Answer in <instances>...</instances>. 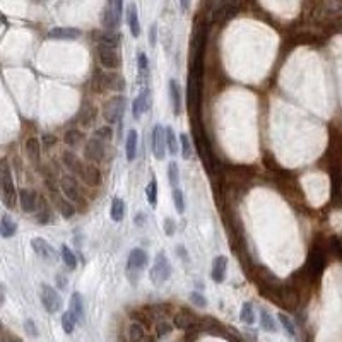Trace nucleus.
<instances>
[{"label": "nucleus", "mask_w": 342, "mask_h": 342, "mask_svg": "<svg viewBox=\"0 0 342 342\" xmlns=\"http://www.w3.org/2000/svg\"><path fill=\"white\" fill-rule=\"evenodd\" d=\"M0 187H2V202L5 207L14 209L17 199H19V192H17L16 185H14L12 171H10L9 165L5 161L2 163V168H0Z\"/></svg>", "instance_id": "1"}, {"label": "nucleus", "mask_w": 342, "mask_h": 342, "mask_svg": "<svg viewBox=\"0 0 342 342\" xmlns=\"http://www.w3.org/2000/svg\"><path fill=\"white\" fill-rule=\"evenodd\" d=\"M125 86L127 83H125L124 76L117 72H101L94 79V89L98 92H122L125 91Z\"/></svg>", "instance_id": "2"}, {"label": "nucleus", "mask_w": 342, "mask_h": 342, "mask_svg": "<svg viewBox=\"0 0 342 342\" xmlns=\"http://www.w3.org/2000/svg\"><path fill=\"white\" fill-rule=\"evenodd\" d=\"M171 277V263L170 258L166 256L165 252H159L154 258L151 270H149V279L154 286H163L166 281Z\"/></svg>", "instance_id": "3"}, {"label": "nucleus", "mask_w": 342, "mask_h": 342, "mask_svg": "<svg viewBox=\"0 0 342 342\" xmlns=\"http://www.w3.org/2000/svg\"><path fill=\"white\" fill-rule=\"evenodd\" d=\"M147 263H149V256H147V254L142 248H133V250L130 252L128 260H127V276L132 284L139 282L140 270L146 269Z\"/></svg>", "instance_id": "4"}, {"label": "nucleus", "mask_w": 342, "mask_h": 342, "mask_svg": "<svg viewBox=\"0 0 342 342\" xmlns=\"http://www.w3.org/2000/svg\"><path fill=\"white\" fill-rule=\"evenodd\" d=\"M40 299H42L43 308L46 310V313L53 315L57 311H60L64 308V299H62L60 293L57 291V288L43 282L40 288Z\"/></svg>", "instance_id": "5"}, {"label": "nucleus", "mask_w": 342, "mask_h": 342, "mask_svg": "<svg viewBox=\"0 0 342 342\" xmlns=\"http://www.w3.org/2000/svg\"><path fill=\"white\" fill-rule=\"evenodd\" d=\"M124 111H125V96L117 94V96H113V98H110L105 105H103V118H105L110 125L118 124V122H122Z\"/></svg>", "instance_id": "6"}, {"label": "nucleus", "mask_w": 342, "mask_h": 342, "mask_svg": "<svg viewBox=\"0 0 342 342\" xmlns=\"http://www.w3.org/2000/svg\"><path fill=\"white\" fill-rule=\"evenodd\" d=\"M151 151L158 161H163L166 156V151H168V146H166V130L159 124H156L151 132Z\"/></svg>", "instance_id": "7"}, {"label": "nucleus", "mask_w": 342, "mask_h": 342, "mask_svg": "<svg viewBox=\"0 0 342 342\" xmlns=\"http://www.w3.org/2000/svg\"><path fill=\"white\" fill-rule=\"evenodd\" d=\"M60 188H62V193L65 195V199L70 200L72 204H77V202H81V200H83L79 181H77V178L74 176V174H65V176H62Z\"/></svg>", "instance_id": "8"}, {"label": "nucleus", "mask_w": 342, "mask_h": 342, "mask_svg": "<svg viewBox=\"0 0 342 342\" xmlns=\"http://www.w3.org/2000/svg\"><path fill=\"white\" fill-rule=\"evenodd\" d=\"M98 58H99V64L108 70L120 69L122 65L120 53L115 48L105 46V44H98Z\"/></svg>", "instance_id": "9"}, {"label": "nucleus", "mask_w": 342, "mask_h": 342, "mask_svg": "<svg viewBox=\"0 0 342 342\" xmlns=\"http://www.w3.org/2000/svg\"><path fill=\"white\" fill-rule=\"evenodd\" d=\"M106 142H103V140L99 139H94L92 137L91 140H87L84 146V156L87 161H91L92 165L94 163H101L103 159H105L106 156V147H105Z\"/></svg>", "instance_id": "10"}, {"label": "nucleus", "mask_w": 342, "mask_h": 342, "mask_svg": "<svg viewBox=\"0 0 342 342\" xmlns=\"http://www.w3.org/2000/svg\"><path fill=\"white\" fill-rule=\"evenodd\" d=\"M149 106H151V91H149V87H142V91L139 92V96H137L132 103L133 118L139 120V118L144 115V111L149 110Z\"/></svg>", "instance_id": "11"}, {"label": "nucleus", "mask_w": 342, "mask_h": 342, "mask_svg": "<svg viewBox=\"0 0 342 342\" xmlns=\"http://www.w3.org/2000/svg\"><path fill=\"white\" fill-rule=\"evenodd\" d=\"M31 248L35 250V254L38 255L40 258H43V260L51 262V260L57 258V254H55L53 247H51L46 240H43V238H33V240H31Z\"/></svg>", "instance_id": "12"}, {"label": "nucleus", "mask_w": 342, "mask_h": 342, "mask_svg": "<svg viewBox=\"0 0 342 342\" xmlns=\"http://www.w3.org/2000/svg\"><path fill=\"white\" fill-rule=\"evenodd\" d=\"M19 204L24 213H35L36 207H38V193L31 190V188H22V190H19Z\"/></svg>", "instance_id": "13"}, {"label": "nucleus", "mask_w": 342, "mask_h": 342, "mask_svg": "<svg viewBox=\"0 0 342 342\" xmlns=\"http://www.w3.org/2000/svg\"><path fill=\"white\" fill-rule=\"evenodd\" d=\"M226 270H228V256L224 255H217L213 260V270H211V276H213V281L221 284L226 279Z\"/></svg>", "instance_id": "14"}, {"label": "nucleus", "mask_w": 342, "mask_h": 342, "mask_svg": "<svg viewBox=\"0 0 342 342\" xmlns=\"http://www.w3.org/2000/svg\"><path fill=\"white\" fill-rule=\"evenodd\" d=\"M62 163L65 165V168H69L70 173L79 174V176L83 178V173H84L86 166L83 165V161H81V159L77 158L74 152H70V151H64V152H62Z\"/></svg>", "instance_id": "15"}, {"label": "nucleus", "mask_w": 342, "mask_h": 342, "mask_svg": "<svg viewBox=\"0 0 342 342\" xmlns=\"http://www.w3.org/2000/svg\"><path fill=\"white\" fill-rule=\"evenodd\" d=\"M24 152L33 165H38L40 158H42V146H40V140L36 139V137H29V139H26L24 140Z\"/></svg>", "instance_id": "16"}, {"label": "nucleus", "mask_w": 342, "mask_h": 342, "mask_svg": "<svg viewBox=\"0 0 342 342\" xmlns=\"http://www.w3.org/2000/svg\"><path fill=\"white\" fill-rule=\"evenodd\" d=\"M323 267H325V258H323V255L318 250L311 252L310 258H308V262H306V270L310 272V276L311 277L320 276Z\"/></svg>", "instance_id": "17"}, {"label": "nucleus", "mask_w": 342, "mask_h": 342, "mask_svg": "<svg viewBox=\"0 0 342 342\" xmlns=\"http://www.w3.org/2000/svg\"><path fill=\"white\" fill-rule=\"evenodd\" d=\"M83 180H84L86 185H89V187H99L103 181V174L96 165H87L84 168Z\"/></svg>", "instance_id": "18"}, {"label": "nucleus", "mask_w": 342, "mask_h": 342, "mask_svg": "<svg viewBox=\"0 0 342 342\" xmlns=\"http://www.w3.org/2000/svg\"><path fill=\"white\" fill-rule=\"evenodd\" d=\"M69 311L74 315V318H76L77 323L84 320V299L79 293H72V295H70Z\"/></svg>", "instance_id": "19"}, {"label": "nucleus", "mask_w": 342, "mask_h": 342, "mask_svg": "<svg viewBox=\"0 0 342 342\" xmlns=\"http://www.w3.org/2000/svg\"><path fill=\"white\" fill-rule=\"evenodd\" d=\"M168 87H170V98H171V106H173V113H174V117H178V115H181V92H180V86H178L176 79H170Z\"/></svg>", "instance_id": "20"}, {"label": "nucleus", "mask_w": 342, "mask_h": 342, "mask_svg": "<svg viewBox=\"0 0 342 342\" xmlns=\"http://www.w3.org/2000/svg\"><path fill=\"white\" fill-rule=\"evenodd\" d=\"M127 24L130 28L133 38H139L140 35V22H139V12H137L135 3H128L127 7Z\"/></svg>", "instance_id": "21"}, {"label": "nucleus", "mask_w": 342, "mask_h": 342, "mask_svg": "<svg viewBox=\"0 0 342 342\" xmlns=\"http://www.w3.org/2000/svg\"><path fill=\"white\" fill-rule=\"evenodd\" d=\"M16 231H17L16 221H14L9 214H2V217H0V235H2L3 240L12 238L16 235Z\"/></svg>", "instance_id": "22"}, {"label": "nucleus", "mask_w": 342, "mask_h": 342, "mask_svg": "<svg viewBox=\"0 0 342 342\" xmlns=\"http://www.w3.org/2000/svg\"><path fill=\"white\" fill-rule=\"evenodd\" d=\"M137 144H139V133L137 130H128L127 140H125V154L130 163L135 161L137 158Z\"/></svg>", "instance_id": "23"}, {"label": "nucleus", "mask_w": 342, "mask_h": 342, "mask_svg": "<svg viewBox=\"0 0 342 342\" xmlns=\"http://www.w3.org/2000/svg\"><path fill=\"white\" fill-rule=\"evenodd\" d=\"M258 315H260V329L265 330V332H269V334H276L279 330L276 318H274L265 308H260Z\"/></svg>", "instance_id": "24"}, {"label": "nucleus", "mask_w": 342, "mask_h": 342, "mask_svg": "<svg viewBox=\"0 0 342 342\" xmlns=\"http://www.w3.org/2000/svg\"><path fill=\"white\" fill-rule=\"evenodd\" d=\"M48 36L53 40H77L81 36V31L77 28H53Z\"/></svg>", "instance_id": "25"}, {"label": "nucleus", "mask_w": 342, "mask_h": 342, "mask_svg": "<svg viewBox=\"0 0 342 342\" xmlns=\"http://www.w3.org/2000/svg\"><path fill=\"white\" fill-rule=\"evenodd\" d=\"M137 65H139V83L142 87H147V81H149V62L144 51L137 55Z\"/></svg>", "instance_id": "26"}, {"label": "nucleus", "mask_w": 342, "mask_h": 342, "mask_svg": "<svg viewBox=\"0 0 342 342\" xmlns=\"http://www.w3.org/2000/svg\"><path fill=\"white\" fill-rule=\"evenodd\" d=\"M125 202L124 199H118V197H115L113 200H111V209H110V215L111 219H113L115 222H120L122 219L125 217Z\"/></svg>", "instance_id": "27"}, {"label": "nucleus", "mask_w": 342, "mask_h": 342, "mask_svg": "<svg viewBox=\"0 0 342 342\" xmlns=\"http://www.w3.org/2000/svg\"><path fill=\"white\" fill-rule=\"evenodd\" d=\"M166 130V146H168V152L171 156H176L178 154V147H180V137H176V133H174V130L170 127V125H166L165 127Z\"/></svg>", "instance_id": "28"}, {"label": "nucleus", "mask_w": 342, "mask_h": 342, "mask_svg": "<svg viewBox=\"0 0 342 342\" xmlns=\"http://www.w3.org/2000/svg\"><path fill=\"white\" fill-rule=\"evenodd\" d=\"M60 255H62V260H64L67 269H69V270H76L77 269V256L69 248V245H62Z\"/></svg>", "instance_id": "29"}, {"label": "nucleus", "mask_w": 342, "mask_h": 342, "mask_svg": "<svg viewBox=\"0 0 342 342\" xmlns=\"http://www.w3.org/2000/svg\"><path fill=\"white\" fill-rule=\"evenodd\" d=\"M83 140H84V133L81 132V130H77V128L67 130L65 135H64V142L67 144V146H70V147L79 146Z\"/></svg>", "instance_id": "30"}, {"label": "nucleus", "mask_w": 342, "mask_h": 342, "mask_svg": "<svg viewBox=\"0 0 342 342\" xmlns=\"http://www.w3.org/2000/svg\"><path fill=\"white\" fill-rule=\"evenodd\" d=\"M99 44H105V46H110L117 50L118 44H120V36L115 31H105L103 35H99Z\"/></svg>", "instance_id": "31"}, {"label": "nucleus", "mask_w": 342, "mask_h": 342, "mask_svg": "<svg viewBox=\"0 0 342 342\" xmlns=\"http://www.w3.org/2000/svg\"><path fill=\"white\" fill-rule=\"evenodd\" d=\"M240 320L247 325H254L255 323V310H254V304L252 303H243L240 310Z\"/></svg>", "instance_id": "32"}, {"label": "nucleus", "mask_w": 342, "mask_h": 342, "mask_svg": "<svg viewBox=\"0 0 342 342\" xmlns=\"http://www.w3.org/2000/svg\"><path fill=\"white\" fill-rule=\"evenodd\" d=\"M146 199L151 207L158 206V183H156V178H152L149 185L146 187Z\"/></svg>", "instance_id": "33"}, {"label": "nucleus", "mask_w": 342, "mask_h": 342, "mask_svg": "<svg viewBox=\"0 0 342 342\" xmlns=\"http://www.w3.org/2000/svg\"><path fill=\"white\" fill-rule=\"evenodd\" d=\"M180 149H181V158L190 159L192 158V140L188 137V133H180Z\"/></svg>", "instance_id": "34"}, {"label": "nucleus", "mask_w": 342, "mask_h": 342, "mask_svg": "<svg viewBox=\"0 0 342 342\" xmlns=\"http://www.w3.org/2000/svg\"><path fill=\"white\" fill-rule=\"evenodd\" d=\"M168 180L173 190L178 188V185H180V170H178V165L174 161H171L168 165Z\"/></svg>", "instance_id": "35"}, {"label": "nucleus", "mask_w": 342, "mask_h": 342, "mask_svg": "<svg viewBox=\"0 0 342 342\" xmlns=\"http://www.w3.org/2000/svg\"><path fill=\"white\" fill-rule=\"evenodd\" d=\"M277 320L281 322L282 329L286 330V334H288L289 337H295L296 336V327H295V323H293V320L288 317V315H286V313H279L277 315Z\"/></svg>", "instance_id": "36"}, {"label": "nucleus", "mask_w": 342, "mask_h": 342, "mask_svg": "<svg viewBox=\"0 0 342 342\" xmlns=\"http://www.w3.org/2000/svg\"><path fill=\"white\" fill-rule=\"evenodd\" d=\"M96 118V110L92 108L91 105H84L83 110H81V124L84 125V127H87V125L92 124V120Z\"/></svg>", "instance_id": "37"}, {"label": "nucleus", "mask_w": 342, "mask_h": 342, "mask_svg": "<svg viewBox=\"0 0 342 342\" xmlns=\"http://www.w3.org/2000/svg\"><path fill=\"white\" fill-rule=\"evenodd\" d=\"M58 211H60V214L64 219H70V217H74V214H76V207H74V204L67 199L58 200Z\"/></svg>", "instance_id": "38"}, {"label": "nucleus", "mask_w": 342, "mask_h": 342, "mask_svg": "<svg viewBox=\"0 0 342 342\" xmlns=\"http://www.w3.org/2000/svg\"><path fill=\"white\" fill-rule=\"evenodd\" d=\"M76 318H74V315L70 313V311H64L62 313V329H64L65 334H72L74 329H76Z\"/></svg>", "instance_id": "39"}, {"label": "nucleus", "mask_w": 342, "mask_h": 342, "mask_svg": "<svg viewBox=\"0 0 342 342\" xmlns=\"http://www.w3.org/2000/svg\"><path fill=\"white\" fill-rule=\"evenodd\" d=\"M144 329H142V325L140 323H137V322H133L132 325H130V329H128V337H130V342H140L144 339Z\"/></svg>", "instance_id": "40"}, {"label": "nucleus", "mask_w": 342, "mask_h": 342, "mask_svg": "<svg viewBox=\"0 0 342 342\" xmlns=\"http://www.w3.org/2000/svg\"><path fill=\"white\" fill-rule=\"evenodd\" d=\"M94 139H99L103 140V142H110L111 139H113V128L110 127V125H105V127H99L94 130Z\"/></svg>", "instance_id": "41"}, {"label": "nucleus", "mask_w": 342, "mask_h": 342, "mask_svg": "<svg viewBox=\"0 0 342 342\" xmlns=\"http://www.w3.org/2000/svg\"><path fill=\"white\" fill-rule=\"evenodd\" d=\"M173 204H174V209H176L178 214H183L185 213V197H183V192L180 188H174L173 190Z\"/></svg>", "instance_id": "42"}, {"label": "nucleus", "mask_w": 342, "mask_h": 342, "mask_svg": "<svg viewBox=\"0 0 342 342\" xmlns=\"http://www.w3.org/2000/svg\"><path fill=\"white\" fill-rule=\"evenodd\" d=\"M24 330L28 332L29 337H33V339H36V337L40 336V330H38V327H36V323L33 318H26L24 320Z\"/></svg>", "instance_id": "43"}, {"label": "nucleus", "mask_w": 342, "mask_h": 342, "mask_svg": "<svg viewBox=\"0 0 342 342\" xmlns=\"http://www.w3.org/2000/svg\"><path fill=\"white\" fill-rule=\"evenodd\" d=\"M188 298H190V301H192L193 304H195V306H199V308L207 306V299H206V296H202L199 291H192Z\"/></svg>", "instance_id": "44"}, {"label": "nucleus", "mask_w": 342, "mask_h": 342, "mask_svg": "<svg viewBox=\"0 0 342 342\" xmlns=\"http://www.w3.org/2000/svg\"><path fill=\"white\" fill-rule=\"evenodd\" d=\"M163 228H165V233L168 236H173L174 235V229H176V222H174V219L171 217H166L165 219V224H163Z\"/></svg>", "instance_id": "45"}, {"label": "nucleus", "mask_w": 342, "mask_h": 342, "mask_svg": "<svg viewBox=\"0 0 342 342\" xmlns=\"http://www.w3.org/2000/svg\"><path fill=\"white\" fill-rule=\"evenodd\" d=\"M156 330H158V336L163 337V336H168V334L171 332V325L168 322H159L158 327H156Z\"/></svg>", "instance_id": "46"}, {"label": "nucleus", "mask_w": 342, "mask_h": 342, "mask_svg": "<svg viewBox=\"0 0 342 342\" xmlns=\"http://www.w3.org/2000/svg\"><path fill=\"white\" fill-rule=\"evenodd\" d=\"M42 144L44 147H51L57 144V139H55V135H50V133H44V135L42 137Z\"/></svg>", "instance_id": "47"}, {"label": "nucleus", "mask_w": 342, "mask_h": 342, "mask_svg": "<svg viewBox=\"0 0 342 342\" xmlns=\"http://www.w3.org/2000/svg\"><path fill=\"white\" fill-rule=\"evenodd\" d=\"M156 42H158V24H152L149 28V44L154 46Z\"/></svg>", "instance_id": "48"}, {"label": "nucleus", "mask_w": 342, "mask_h": 342, "mask_svg": "<svg viewBox=\"0 0 342 342\" xmlns=\"http://www.w3.org/2000/svg\"><path fill=\"white\" fill-rule=\"evenodd\" d=\"M108 5L113 7L115 12L122 17V5H124V0H108Z\"/></svg>", "instance_id": "49"}, {"label": "nucleus", "mask_w": 342, "mask_h": 342, "mask_svg": "<svg viewBox=\"0 0 342 342\" xmlns=\"http://www.w3.org/2000/svg\"><path fill=\"white\" fill-rule=\"evenodd\" d=\"M188 322H190V318H185V317H181V315H176V318H174V325L180 327V329H185Z\"/></svg>", "instance_id": "50"}, {"label": "nucleus", "mask_w": 342, "mask_h": 342, "mask_svg": "<svg viewBox=\"0 0 342 342\" xmlns=\"http://www.w3.org/2000/svg\"><path fill=\"white\" fill-rule=\"evenodd\" d=\"M133 222H135V226L142 228V226L146 224V215H144L142 213H137L135 215H133Z\"/></svg>", "instance_id": "51"}, {"label": "nucleus", "mask_w": 342, "mask_h": 342, "mask_svg": "<svg viewBox=\"0 0 342 342\" xmlns=\"http://www.w3.org/2000/svg\"><path fill=\"white\" fill-rule=\"evenodd\" d=\"M5 303V284L0 286V304Z\"/></svg>", "instance_id": "52"}, {"label": "nucleus", "mask_w": 342, "mask_h": 342, "mask_svg": "<svg viewBox=\"0 0 342 342\" xmlns=\"http://www.w3.org/2000/svg\"><path fill=\"white\" fill-rule=\"evenodd\" d=\"M57 281H58V286L64 289L65 288V281H64V276H62V274H58V276H57Z\"/></svg>", "instance_id": "53"}, {"label": "nucleus", "mask_w": 342, "mask_h": 342, "mask_svg": "<svg viewBox=\"0 0 342 342\" xmlns=\"http://www.w3.org/2000/svg\"><path fill=\"white\" fill-rule=\"evenodd\" d=\"M180 5H181V9H183V10H187L188 5H190V0H180Z\"/></svg>", "instance_id": "54"}]
</instances>
